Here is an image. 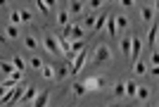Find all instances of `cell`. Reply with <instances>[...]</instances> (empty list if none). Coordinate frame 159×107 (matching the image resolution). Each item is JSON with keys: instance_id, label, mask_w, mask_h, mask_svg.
<instances>
[{"instance_id": "23", "label": "cell", "mask_w": 159, "mask_h": 107, "mask_svg": "<svg viewBox=\"0 0 159 107\" xmlns=\"http://www.w3.org/2000/svg\"><path fill=\"white\" fill-rule=\"evenodd\" d=\"M45 67V64H43V60H40V57H31V60H29V69H43Z\"/></svg>"}, {"instance_id": "25", "label": "cell", "mask_w": 159, "mask_h": 107, "mask_svg": "<svg viewBox=\"0 0 159 107\" xmlns=\"http://www.w3.org/2000/svg\"><path fill=\"white\" fill-rule=\"evenodd\" d=\"M147 98H150V88H147V86H140V88H138V100L145 102Z\"/></svg>"}, {"instance_id": "9", "label": "cell", "mask_w": 159, "mask_h": 107, "mask_svg": "<svg viewBox=\"0 0 159 107\" xmlns=\"http://www.w3.org/2000/svg\"><path fill=\"white\" fill-rule=\"evenodd\" d=\"M131 45H133V36L126 34L121 38V53H124V57H131Z\"/></svg>"}, {"instance_id": "18", "label": "cell", "mask_w": 159, "mask_h": 107, "mask_svg": "<svg viewBox=\"0 0 159 107\" xmlns=\"http://www.w3.org/2000/svg\"><path fill=\"white\" fill-rule=\"evenodd\" d=\"M126 95V81H116L114 83V98H124Z\"/></svg>"}, {"instance_id": "15", "label": "cell", "mask_w": 159, "mask_h": 107, "mask_svg": "<svg viewBox=\"0 0 159 107\" xmlns=\"http://www.w3.org/2000/svg\"><path fill=\"white\" fill-rule=\"evenodd\" d=\"M107 34H109V38H116V34H119V29H116V17H109V19H107Z\"/></svg>"}, {"instance_id": "2", "label": "cell", "mask_w": 159, "mask_h": 107, "mask_svg": "<svg viewBox=\"0 0 159 107\" xmlns=\"http://www.w3.org/2000/svg\"><path fill=\"white\" fill-rule=\"evenodd\" d=\"M112 60V50H109V45L107 43H100L98 48H95V55H93V64H105V62Z\"/></svg>"}, {"instance_id": "4", "label": "cell", "mask_w": 159, "mask_h": 107, "mask_svg": "<svg viewBox=\"0 0 159 107\" xmlns=\"http://www.w3.org/2000/svg\"><path fill=\"white\" fill-rule=\"evenodd\" d=\"M83 86H86V91H100V88L105 86V76H93V79H86V81H83Z\"/></svg>"}, {"instance_id": "35", "label": "cell", "mask_w": 159, "mask_h": 107, "mask_svg": "<svg viewBox=\"0 0 159 107\" xmlns=\"http://www.w3.org/2000/svg\"><path fill=\"white\" fill-rule=\"evenodd\" d=\"M150 74H152L154 79H159V67H152V69H150Z\"/></svg>"}, {"instance_id": "16", "label": "cell", "mask_w": 159, "mask_h": 107, "mask_svg": "<svg viewBox=\"0 0 159 107\" xmlns=\"http://www.w3.org/2000/svg\"><path fill=\"white\" fill-rule=\"evenodd\" d=\"M48 100H50V93L43 91V93H38V98L33 100V107H48Z\"/></svg>"}, {"instance_id": "13", "label": "cell", "mask_w": 159, "mask_h": 107, "mask_svg": "<svg viewBox=\"0 0 159 107\" xmlns=\"http://www.w3.org/2000/svg\"><path fill=\"white\" fill-rule=\"evenodd\" d=\"M40 74H43V79H45V81H52L55 76H57V69H55L52 64H45V67L40 69Z\"/></svg>"}, {"instance_id": "31", "label": "cell", "mask_w": 159, "mask_h": 107, "mask_svg": "<svg viewBox=\"0 0 159 107\" xmlns=\"http://www.w3.org/2000/svg\"><path fill=\"white\" fill-rule=\"evenodd\" d=\"M36 5H38V10H40L43 14H48V12H50V5H48V2H43V0H38Z\"/></svg>"}, {"instance_id": "22", "label": "cell", "mask_w": 159, "mask_h": 107, "mask_svg": "<svg viewBox=\"0 0 159 107\" xmlns=\"http://www.w3.org/2000/svg\"><path fill=\"white\" fill-rule=\"evenodd\" d=\"M83 7H88V5H83V2H79V0H74V2H69V12L79 14V12H83Z\"/></svg>"}, {"instance_id": "20", "label": "cell", "mask_w": 159, "mask_h": 107, "mask_svg": "<svg viewBox=\"0 0 159 107\" xmlns=\"http://www.w3.org/2000/svg\"><path fill=\"white\" fill-rule=\"evenodd\" d=\"M24 45H26L29 50H36V48H38V40H36V36L26 34V38H24Z\"/></svg>"}, {"instance_id": "32", "label": "cell", "mask_w": 159, "mask_h": 107, "mask_svg": "<svg viewBox=\"0 0 159 107\" xmlns=\"http://www.w3.org/2000/svg\"><path fill=\"white\" fill-rule=\"evenodd\" d=\"M150 64H152V67H159V50H154V53H152V57H150Z\"/></svg>"}, {"instance_id": "12", "label": "cell", "mask_w": 159, "mask_h": 107, "mask_svg": "<svg viewBox=\"0 0 159 107\" xmlns=\"http://www.w3.org/2000/svg\"><path fill=\"white\" fill-rule=\"evenodd\" d=\"M128 26H131V21H128V17H126V14H116V29L126 34V31H128Z\"/></svg>"}, {"instance_id": "1", "label": "cell", "mask_w": 159, "mask_h": 107, "mask_svg": "<svg viewBox=\"0 0 159 107\" xmlns=\"http://www.w3.org/2000/svg\"><path fill=\"white\" fill-rule=\"evenodd\" d=\"M43 45H45V50L50 55H60L62 53V48H60V38L55 34H50L48 29H43Z\"/></svg>"}, {"instance_id": "21", "label": "cell", "mask_w": 159, "mask_h": 107, "mask_svg": "<svg viewBox=\"0 0 159 107\" xmlns=\"http://www.w3.org/2000/svg\"><path fill=\"white\" fill-rule=\"evenodd\" d=\"M71 40H83V26H71Z\"/></svg>"}, {"instance_id": "26", "label": "cell", "mask_w": 159, "mask_h": 107, "mask_svg": "<svg viewBox=\"0 0 159 107\" xmlns=\"http://www.w3.org/2000/svg\"><path fill=\"white\" fill-rule=\"evenodd\" d=\"M133 74H147V64L138 60L135 64H133Z\"/></svg>"}, {"instance_id": "6", "label": "cell", "mask_w": 159, "mask_h": 107, "mask_svg": "<svg viewBox=\"0 0 159 107\" xmlns=\"http://www.w3.org/2000/svg\"><path fill=\"white\" fill-rule=\"evenodd\" d=\"M140 19L145 21L147 26H152V24H154V10H152V7H145V5H143V10H140Z\"/></svg>"}, {"instance_id": "34", "label": "cell", "mask_w": 159, "mask_h": 107, "mask_svg": "<svg viewBox=\"0 0 159 107\" xmlns=\"http://www.w3.org/2000/svg\"><path fill=\"white\" fill-rule=\"evenodd\" d=\"M21 76H24V72H14L12 76H10V79H12L14 83H19V81H21Z\"/></svg>"}, {"instance_id": "28", "label": "cell", "mask_w": 159, "mask_h": 107, "mask_svg": "<svg viewBox=\"0 0 159 107\" xmlns=\"http://www.w3.org/2000/svg\"><path fill=\"white\" fill-rule=\"evenodd\" d=\"M107 19H109L107 14H102V17H98V21H95V29H93V31H100V29H102V26H105V24H107Z\"/></svg>"}, {"instance_id": "36", "label": "cell", "mask_w": 159, "mask_h": 107, "mask_svg": "<svg viewBox=\"0 0 159 107\" xmlns=\"http://www.w3.org/2000/svg\"><path fill=\"white\" fill-rule=\"evenodd\" d=\"M152 7H154V10H159V0H157V2H154V5H152Z\"/></svg>"}, {"instance_id": "14", "label": "cell", "mask_w": 159, "mask_h": 107, "mask_svg": "<svg viewBox=\"0 0 159 107\" xmlns=\"http://www.w3.org/2000/svg\"><path fill=\"white\" fill-rule=\"evenodd\" d=\"M138 88H140V83L126 81V98H138Z\"/></svg>"}, {"instance_id": "19", "label": "cell", "mask_w": 159, "mask_h": 107, "mask_svg": "<svg viewBox=\"0 0 159 107\" xmlns=\"http://www.w3.org/2000/svg\"><path fill=\"white\" fill-rule=\"evenodd\" d=\"M19 24H21L19 10H12V12H10V26H19Z\"/></svg>"}, {"instance_id": "37", "label": "cell", "mask_w": 159, "mask_h": 107, "mask_svg": "<svg viewBox=\"0 0 159 107\" xmlns=\"http://www.w3.org/2000/svg\"><path fill=\"white\" fill-rule=\"evenodd\" d=\"M157 48H159V36H157Z\"/></svg>"}, {"instance_id": "33", "label": "cell", "mask_w": 159, "mask_h": 107, "mask_svg": "<svg viewBox=\"0 0 159 107\" xmlns=\"http://www.w3.org/2000/svg\"><path fill=\"white\" fill-rule=\"evenodd\" d=\"M102 5H105L102 0H93V2H88V7H90V10H98V7H102Z\"/></svg>"}, {"instance_id": "29", "label": "cell", "mask_w": 159, "mask_h": 107, "mask_svg": "<svg viewBox=\"0 0 159 107\" xmlns=\"http://www.w3.org/2000/svg\"><path fill=\"white\" fill-rule=\"evenodd\" d=\"M5 36H10V38H17V36H19V26H7V29H5Z\"/></svg>"}, {"instance_id": "24", "label": "cell", "mask_w": 159, "mask_h": 107, "mask_svg": "<svg viewBox=\"0 0 159 107\" xmlns=\"http://www.w3.org/2000/svg\"><path fill=\"white\" fill-rule=\"evenodd\" d=\"M12 64H14V69H17V72H24V69H26V62L21 60L19 55H17V57H12Z\"/></svg>"}, {"instance_id": "3", "label": "cell", "mask_w": 159, "mask_h": 107, "mask_svg": "<svg viewBox=\"0 0 159 107\" xmlns=\"http://www.w3.org/2000/svg\"><path fill=\"white\" fill-rule=\"evenodd\" d=\"M88 62V50H81L76 57H74V64H71V74H79L83 69V64Z\"/></svg>"}, {"instance_id": "11", "label": "cell", "mask_w": 159, "mask_h": 107, "mask_svg": "<svg viewBox=\"0 0 159 107\" xmlns=\"http://www.w3.org/2000/svg\"><path fill=\"white\" fill-rule=\"evenodd\" d=\"M0 72H2V76H5V79H10V76H12V74L17 72V69H14V64H12V62L2 60V62H0Z\"/></svg>"}, {"instance_id": "5", "label": "cell", "mask_w": 159, "mask_h": 107, "mask_svg": "<svg viewBox=\"0 0 159 107\" xmlns=\"http://www.w3.org/2000/svg\"><path fill=\"white\" fill-rule=\"evenodd\" d=\"M69 5H64L62 10H57V24H60V29H66L69 26Z\"/></svg>"}, {"instance_id": "27", "label": "cell", "mask_w": 159, "mask_h": 107, "mask_svg": "<svg viewBox=\"0 0 159 107\" xmlns=\"http://www.w3.org/2000/svg\"><path fill=\"white\" fill-rule=\"evenodd\" d=\"M71 91H74V95H76V98H81V95L86 93V86H83V83H74Z\"/></svg>"}, {"instance_id": "7", "label": "cell", "mask_w": 159, "mask_h": 107, "mask_svg": "<svg viewBox=\"0 0 159 107\" xmlns=\"http://www.w3.org/2000/svg\"><path fill=\"white\" fill-rule=\"evenodd\" d=\"M57 76H55V81H64L66 76H71V64H57Z\"/></svg>"}, {"instance_id": "8", "label": "cell", "mask_w": 159, "mask_h": 107, "mask_svg": "<svg viewBox=\"0 0 159 107\" xmlns=\"http://www.w3.org/2000/svg\"><path fill=\"white\" fill-rule=\"evenodd\" d=\"M157 36H159V24H152L147 31V45L150 48H157Z\"/></svg>"}, {"instance_id": "10", "label": "cell", "mask_w": 159, "mask_h": 107, "mask_svg": "<svg viewBox=\"0 0 159 107\" xmlns=\"http://www.w3.org/2000/svg\"><path fill=\"white\" fill-rule=\"evenodd\" d=\"M140 50H143V43H140V38H135V36H133V45H131V60H133V64L138 62Z\"/></svg>"}, {"instance_id": "38", "label": "cell", "mask_w": 159, "mask_h": 107, "mask_svg": "<svg viewBox=\"0 0 159 107\" xmlns=\"http://www.w3.org/2000/svg\"><path fill=\"white\" fill-rule=\"evenodd\" d=\"M19 107H24V105H19Z\"/></svg>"}, {"instance_id": "17", "label": "cell", "mask_w": 159, "mask_h": 107, "mask_svg": "<svg viewBox=\"0 0 159 107\" xmlns=\"http://www.w3.org/2000/svg\"><path fill=\"white\" fill-rule=\"evenodd\" d=\"M36 98H38V91H36L33 86H29V88H26V93H24V98H21V102H24V105H29V102L36 100Z\"/></svg>"}, {"instance_id": "30", "label": "cell", "mask_w": 159, "mask_h": 107, "mask_svg": "<svg viewBox=\"0 0 159 107\" xmlns=\"http://www.w3.org/2000/svg\"><path fill=\"white\" fill-rule=\"evenodd\" d=\"M19 14H21V21H24V24H31V12H29V10H19Z\"/></svg>"}]
</instances>
